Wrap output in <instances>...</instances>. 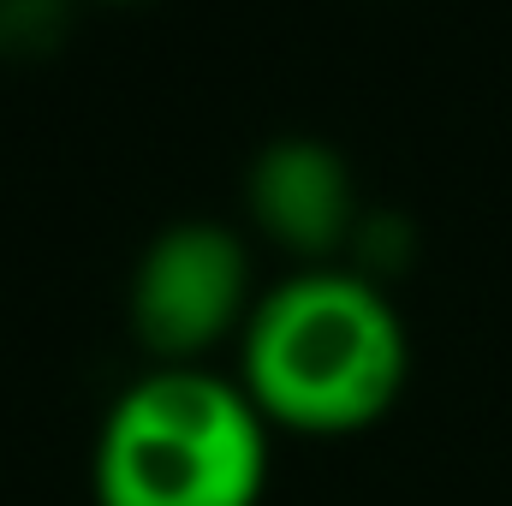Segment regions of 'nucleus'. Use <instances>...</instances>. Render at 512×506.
<instances>
[{
  "instance_id": "nucleus-5",
  "label": "nucleus",
  "mask_w": 512,
  "mask_h": 506,
  "mask_svg": "<svg viewBox=\"0 0 512 506\" xmlns=\"http://www.w3.org/2000/svg\"><path fill=\"white\" fill-rule=\"evenodd\" d=\"M72 6L66 0H0V54L6 60H42L66 42Z\"/></svg>"
},
{
  "instance_id": "nucleus-2",
  "label": "nucleus",
  "mask_w": 512,
  "mask_h": 506,
  "mask_svg": "<svg viewBox=\"0 0 512 506\" xmlns=\"http://www.w3.org/2000/svg\"><path fill=\"white\" fill-rule=\"evenodd\" d=\"M268 489V423L239 381L161 364L114 399L96 441L102 506H256Z\"/></svg>"
},
{
  "instance_id": "nucleus-3",
  "label": "nucleus",
  "mask_w": 512,
  "mask_h": 506,
  "mask_svg": "<svg viewBox=\"0 0 512 506\" xmlns=\"http://www.w3.org/2000/svg\"><path fill=\"white\" fill-rule=\"evenodd\" d=\"M245 322V245L215 221L167 227L131 280V328L161 364H191Z\"/></svg>"
},
{
  "instance_id": "nucleus-4",
  "label": "nucleus",
  "mask_w": 512,
  "mask_h": 506,
  "mask_svg": "<svg viewBox=\"0 0 512 506\" xmlns=\"http://www.w3.org/2000/svg\"><path fill=\"white\" fill-rule=\"evenodd\" d=\"M251 215L292 256H334L364 221L346 161L316 137H280L256 155Z\"/></svg>"
},
{
  "instance_id": "nucleus-6",
  "label": "nucleus",
  "mask_w": 512,
  "mask_h": 506,
  "mask_svg": "<svg viewBox=\"0 0 512 506\" xmlns=\"http://www.w3.org/2000/svg\"><path fill=\"white\" fill-rule=\"evenodd\" d=\"M114 6H131V0H114Z\"/></svg>"
},
{
  "instance_id": "nucleus-1",
  "label": "nucleus",
  "mask_w": 512,
  "mask_h": 506,
  "mask_svg": "<svg viewBox=\"0 0 512 506\" xmlns=\"http://www.w3.org/2000/svg\"><path fill=\"white\" fill-rule=\"evenodd\" d=\"M239 387L268 429L358 435L405 387V328L370 274H292L245 322Z\"/></svg>"
}]
</instances>
